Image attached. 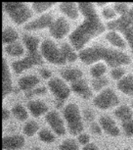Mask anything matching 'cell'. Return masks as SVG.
Returning <instances> with one entry per match:
<instances>
[{
    "instance_id": "cell-10",
    "label": "cell",
    "mask_w": 133,
    "mask_h": 150,
    "mask_svg": "<svg viewBox=\"0 0 133 150\" xmlns=\"http://www.w3.org/2000/svg\"><path fill=\"white\" fill-rule=\"evenodd\" d=\"M70 29V27L69 22L65 18H62V17L55 20L53 22V24L51 25V27L49 28L51 35L57 39H61L65 38L69 33Z\"/></svg>"
},
{
    "instance_id": "cell-34",
    "label": "cell",
    "mask_w": 133,
    "mask_h": 150,
    "mask_svg": "<svg viewBox=\"0 0 133 150\" xmlns=\"http://www.w3.org/2000/svg\"><path fill=\"white\" fill-rule=\"evenodd\" d=\"M53 3H32V7L36 13H43L53 6Z\"/></svg>"
},
{
    "instance_id": "cell-16",
    "label": "cell",
    "mask_w": 133,
    "mask_h": 150,
    "mask_svg": "<svg viewBox=\"0 0 133 150\" xmlns=\"http://www.w3.org/2000/svg\"><path fill=\"white\" fill-rule=\"evenodd\" d=\"M100 126L102 129H104L111 137L120 135V129L115 125V122L112 118L108 117V116H103V117L100 118Z\"/></svg>"
},
{
    "instance_id": "cell-11",
    "label": "cell",
    "mask_w": 133,
    "mask_h": 150,
    "mask_svg": "<svg viewBox=\"0 0 133 150\" xmlns=\"http://www.w3.org/2000/svg\"><path fill=\"white\" fill-rule=\"evenodd\" d=\"M45 120L58 135H63L66 134V128H65L64 121L58 112H48L46 117H45Z\"/></svg>"
},
{
    "instance_id": "cell-32",
    "label": "cell",
    "mask_w": 133,
    "mask_h": 150,
    "mask_svg": "<svg viewBox=\"0 0 133 150\" xmlns=\"http://www.w3.org/2000/svg\"><path fill=\"white\" fill-rule=\"evenodd\" d=\"M109 83V81L108 79L106 77H101V78H97V79H94L92 81H91V84H92V87L93 89L98 91V90H101L102 88H104L107 84Z\"/></svg>"
},
{
    "instance_id": "cell-29",
    "label": "cell",
    "mask_w": 133,
    "mask_h": 150,
    "mask_svg": "<svg viewBox=\"0 0 133 150\" xmlns=\"http://www.w3.org/2000/svg\"><path fill=\"white\" fill-rule=\"evenodd\" d=\"M38 129H39L38 124L34 121H29L24 127V132L27 137H32V135H34L36 132H38Z\"/></svg>"
},
{
    "instance_id": "cell-12",
    "label": "cell",
    "mask_w": 133,
    "mask_h": 150,
    "mask_svg": "<svg viewBox=\"0 0 133 150\" xmlns=\"http://www.w3.org/2000/svg\"><path fill=\"white\" fill-rule=\"evenodd\" d=\"M54 20L51 14H44V15L40 16L39 18L33 20V21L30 22L29 24H27V26L25 27V29L27 30H42L45 28H50L51 25L53 24Z\"/></svg>"
},
{
    "instance_id": "cell-48",
    "label": "cell",
    "mask_w": 133,
    "mask_h": 150,
    "mask_svg": "<svg viewBox=\"0 0 133 150\" xmlns=\"http://www.w3.org/2000/svg\"><path fill=\"white\" fill-rule=\"evenodd\" d=\"M123 150H130V149H128V148H126V149H123Z\"/></svg>"
},
{
    "instance_id": "cell-37",
    "label": "cell",
    "mask_w": 133,
    "mask_h": 150,
    "mask_svg": "<svg viewBox=\"0 0 133 150\" xmlns=\"http://www.w3.org/2000/svg\"><path fill=\"white\" fill-rule=\"evenodd\" d=\"M103 16H104L105 19L114 21V20H115L117 12H115V9H113V8H111V7H106L103 9Z\"/></svg>"
},
{
    "instance_id": "cell-42",
    "label": "cell",
    "mask_w": 133,
    "mask_h": 150,
    "mask_svg": "<svg viewBox=\"0 0 133 150\" xmlns=\"http://www.w3.org/2000/svg\"><path fill=\"white\" fill-rule=\"evenodd\" d=\"M84 118L86 119L87 121H92L93 119H94V117H95V115H94V113H93L91 110H84Z\"/></svg>"
},
{
    "instance_id": "cell-6",
    "label": "cell",
    "mask_w": 133,
    "mask_h": 150,
    "mask_svg": "<svg viewBox=\"0 0 133 150\" xmlns=\"http://www.w3.org/2000/svg\"><path fill=\"white\" fill-rule=\"evenodd\" d=\"M108 28L115 32L118 30V32H121L123 33L133 53V25L130 23L127 16H120V18L111 21L108 24Z\"/></svg>"
},
{
    "instance_id": "cell-25",
    "label": "cell",
    "mask_w": 133,
    "mask_h": 150,
    "mask_svg": "<svg viewBox=\"0 0 133 150\" xmlns=\"http://www.w3.org/2000/svg\"><path fill=\"white\" fill-rule=\"evenodd\" d=\"M61 50H62V53H63L65 59H66V61L75 62L77 60L78 55L76 54L75 49H72V47L70 46V44L63 43L61 45Z\"/></svg>"
},
{
    "instance_id": "cell-13",
    "label": "cell",
    "mask_w": 133,
    "mask_h": 150,
    "mask_svg": "<svg viewBox=\"0 0 133 150\" xmlns=\"http://www.w3.org/2000/svg\"><path fill=\"white\" fill-rule=\"evenodd\" d=\"M3 149L5 150H19L25 145V138L20 134L3 137Z\"/></svg>"
},
{
    "instance_id": "cell-35",
    "label": "cell",
    "mask_w": 133,
    "mask_h": 150,
    "mask_svg": "<svg viewBox=\"0 0 133 150\" xmlns=\"http://www.w3.org/2000/svg\"><path fill=\"white\" fill-rule=\"evenodd\" d=\"M123 132L127 137H132L133 135V119H130L128 121H125L122 123Z\"/></svg>"
},
{
    "instance_id": "cell-8",
    "label": "cell",
    "mask_w": 133,
    "mask_h": 150,
    "mask_svg": "<svg viewBox=\"0 0 133 150\" xmlns=\"http://www.w3.org/2000/svg\"><path fill=\"white\" fill-rule=\"evenodd\" d=\"M41 53L39 52H35V53H30L29 52V54L27 55V57H25L24 59H21V60H18L16 62H14L12 64V68L13 70L15 71L16 73H22L24 71L30 69L32 67H33L34 65H39L43 63V59H42Z\"/></svg>"
},
{
    "instance_id": "cell-7",
    "label": "cell",
    "mask_w": 133,
    "mask_h": 150,
    "mask_svg": "<svg viewBox=\"0 0 133 150\" xmlns=\"http://www.w3.org/2000/svg\"><path fill=\"white\" fill-rule=\"evenodd\" d=\"M94 105L99 109L106 110L110 109L112 107L118 105L120 100H118V95L111 88H106L99 93L94 99Z\"/></svg>"
},
{
    "instance_id": "cell-15",
    "label": "cell",
    "mask_w": 133,
    "mask_h": 150,
    "mask_svg": "<svg viewBox=\"0 0 133 150\" xmlns=\"http://www.w3.org/2000/svg\"><path fill=\"white\" fill-rule=\"evenodd\" d=\"M72 89L76 94L84 99H89L92 96V90L84 80H78L72 83Z\"/></svg>"
},
{
    "instance_id": "cell-24",
    "label": "cell",
    "mask_w": 133,
    "mask_h": 150,
    "mask_svg": "<svg viewBox=\"0 0 133 150\" xmlns=\"http://www.w3.org/2000/svg\"><path fill=\"white\" fill-rule=\"evenodd\" d=\"M115 115L117 116L120 120H121L122 122H125V121L130 120V119H132L133 112H132V109L130 108L129 106L122 105V106H120L115 110Z\"/></svg>"
},
{
    "instance_id": "cell-1",
    "label": "cell",
    "mask_w": 133,
    "mask_h": 150,
    "mask_svg": "<svg viewBox=\"0 0 133 150\" xmlns=\"http://www.w3.org/2000/svg\"><path fill=\"white\" fill-rule=\"evenodd\" d=\"M78 9L84 17V21L81 23L73 32L70 33V43L76 50H80L91 40L92 38L100 35L104 33L105 27L99 19L92 3H79Z\"/></svg>"
},
{
    "instance_id": "cell-41",
    "label": "cell",
    "mask_w": 133,
    "mask_h": 150,
    "mask_svg": "<svg viewBox=\"0 0 133 150\" xmlns=\"http://www.w3.org/2000/svg\"><path fill=\"white\" fill-rule=\"evenodd\" d=\"M91 132H93V134H101V132H102L101 126H100V125H98V124H96V123L92 124Z\"/></svg>"
},
{
    "instance_id": "cell-38",
    "label": "cell",
    "mask_w": 133,
    "mask_h": 150,
    "mask_svg": "<svg viewBox=\"0 0 133 150\" xmlns=\"http://www.w3.org/2000/svg\"><path fill=\"white\" fill-rule=\"evenodd\" d=\"M114 9L115 10L117 14H120V16H124L128 13V5L125 3H117L115 4V8Z\"/></svg>"
},
{
    "instance_id": "cell-19",
    "label": "cell",
    "mask_w": 133,
    "mask_h": 150,
    "mask_svg": "<svg viewBox=\"0 0 133 150\" xmlns=\"http://www.w3.org/2000/svg\"><path fill=\"white\" fill-rule=\"evenodd\" d=\"M118 88L126 95L133 96V76L127 75L118 83Z\"/></svg>"
},
{
    "instance_id": "cell-14",
    "label": "cell",
    "mask_w": 133,
    "mask_h": 150,
    "mask_svg": "<svg viewBox=\"0 0 133 150\" xmlns=\"http://www.w3.org/2000/svg\"><path fill=\"white\" fill-rule=\"evenodd\" d=\"M2 80H3V97H6L13 91L12 77L6 59L3 58V73H2Z\"/></svg>"
},
{
    "instance_id": "cell-45",
    "label": "cell",
    "mask_w": 133,
    "mask_h": 150,
    "mask_svg": "<svg viewBox=\"0 0 133 150\" xmlns=\"http://www.w3.org/2000/svg\"><path fill=\"white\" fill-rule=\"evenodd\" d=\"M126 16H127V18L129 19L130 23H131V24L133 25V6L129 9L128 13L126 14Z\"/></svg>"
},
{
    "instance_id": "cell-22",
    "label": "cell",
    "mask_w": 133,
    "mask_h": 150,
    "mask_svg": "<svg viewBox=\"0 0 133 150\" xmlns=\"http://www.w3.org/2000/svg\"><path fill=\"white\" fill-rule=\"evenodd\" d=\"M106 38L110 43L113 44L114 46L118 47V48H125L126 44H125V40L121 38V36L118 35L117 32L115 30H112V32H109L106 35Z\"/></svg>"
},
{
    "instance_id": "cell-21",
    "label": "cell",
    "mask_w": 133,
    "mask_h": 150,
    "mask_svg": "<svg viewBox=\"0 0 133 150\" xmlns=\"http://www.w3.org/2000/svg\"><path fill=\"white\" fill-rule=\"evenodd\" d=\"M60 10L62 13L69 17L70 19L75 20L78 17V5L75 3H61L60 4Z\"/></svg>"
},
{
    "instance_id": "cell-5",
    "label": "cell",
    "mask_w": 133,
    "mask_h": 150,
    "mask_svg": "<svg viewBox=\"0 0 133 150\" xmlns=\"http://www.w3.org/2000/svg\"><path fill=\"white\" fill-rule=\"evenodd\" d=\"M40 53L42 57L52 64L62 65L67 62L62 53L61 47L59 48L58 45L51 39H46L42 42L40 45Z\"/></svg>"
},
{
    "instance_id": "cell-23",
    "label": "cell",
    "mask_w": 133,
    "mask_h": 150,
    "mask_svg": "<svg viewBox=\"0 0 133 150\" xmlns=\"http://www.w3.org/2000/svg\"><path fill=\"white\" fill-rule=\"evenodd\" d=\"M23 40H24L25 46H27V50H29V52H30V53L38 52L37 49L39 46V41H40L38 38L33 36V35H27L23 38Z\"/></svg>"
},
{
    "instance_id": "cell-2",
    "label": "cell",
    "mask_w": 133,
    "mask_h": 150,
    "mask_svg": "<svg viewBox=\"0 0 133 150\" xmlns=\"http://www.w3.org/2000/svg\"><path fill=\"white\" fill-rule=\"evenodd\" d=\"M79 59L85 64H92L98 61H106L110 66L118 68L120 65L130 63L129 56L125 53L115 49L106 48L100 45L84 48L79 52Z\"/></svg>"
},
{
    "instance_id": "cell-3",
    "label": "cell",
    "mask_w": 133,
    "mask_h": 150,
    "mask_svg": "<svg viewBox=\"0 0 133 150\" xmlns=\"http://www.w3.org/2000/svg\"><path fill=\"white\" fill-rule=\"evenodd\" d=\"M4 11L8 14L13 23L22 25L32 18V9L24 3H4Z\"/></svg>"
},
{
    "instance_id": "cell-17",
    "label": "cell",
    "mask_w": 133,
    "mask_h": 150,
    "mask_svg": "<svg viewBox=\"0 0 133 150\" xmlns=\"http://www.w3.org/2000/svg\"><path fill=\"white\" fill-rule=\"evenodd\" d=\"M37 84H39V79L36 76H32V75L25 76V77H23L19 81L20 88L25 92H29L30 90L34 89Z\"/></svg>"
},
{
    "instance_id": "cell-30",
    "label": "cell",
    "mask_w": 133,
    "mask_h": 150,
    "mask_svg": "<svg viewBox=\"0 0 133 150\" xmlns=\"http://www.w3.org/2000/svg\"><path fill=\"white\" fill-rule=\"evenodd\" d=\"M106 66L103 63H97L94 66L91 67L90 69V74H91L92 77H94L95 79L101 78L104 76V74L106 73Z\"/></svg>"
},
{
    "instance_id": "cell-46",
    "label": "cell",
    "mask_w": 133,
    "mask_h": 150,
    "mask_svg": "<svg viewBox=\"0 0 133 150\" xmlns=\"http://www.w3.org/2000/svg\"><path fill=\"white\" fill-rule=\"evenodd\" d=\"M9 111H8L7 109H3V120L6 121L8 120V118H9Z\"/></svg>"
},
{
    "instance_id": "cell-47",
    "label": "cell",
    "mask_w": 133,
    "mask_h": 150,
    "mask_svg": "<svg viewBox=\"0 0 133 150\" xmlns=\"http://www.w3.org/2000/svg\"><path fill=\"white\" fill-rule=\"evenodd\" d=\"M32 150H43V149H41V148H39V147H33Z\"/></svg>"
},
{
    "instance_id": "cell-36",
    "label": "cell",
    "mask_w": 133,
    "mask_h": 150,
    "mask_svg": "<svg viewBox=\"0 0 133 150\" xmlns=\"http://www.w3.org/2000/svg\"><path fill=\"white\" fill-rule=\"evenodd\" d=\"M124 75H125V70H124L123 68L118 67V68H115V69L112 71L113 79H115V80H117L118 81L120 80H122L124 78Z\"/></svg>"
},
{
    "instance_id": "cell-18",
    "label": "cell",
    "mask_w": 133,
    "mask_h": 150,
    "mask_svg": "<svg viewBox=\"0 0 133 150\" xmlns=\"http://www.w3.org/2000/svg\"><path fill=\"white\" fill-rule=\"evenodd\" d=\"M27 107H29V110H30V112L32 113V115L34 116V117L42 116L43 114H45V113H47L48 111L47 105L41 100L30 101V102H29V104H27Z\"/></svg>"
},
{
    "instance_id": "cell-39",
    "label": "cell",
    "mask_w": 133,
    "mask_h": 150,
    "mask_svg": "<svg viewBox=\"0 0 133 150\" xmlns=\"http://www.w3.org/2000/svg\"><path fill=\"white\" fill-rule=\"evenodd\" d=\"M78 141L83 145H87L90 141V137L86 134H80L78 135Z\"/></svg>"
},
{
    "instance_id": "cell-26",
    "label": "cell",
    "mask_w": 133,
    "mask_h": 150,
    "mask_svg": "<svg viewBox=\"0 0 133 150\" xmlns=\"http://www.w3.org/2000/svg\"><path fill=\"white\" fill-rule=\"evenodd\" d=\"M19 38L18 33L16 32V30H14L13 28L11 27H7L5 28L3 30V42L4 43H14V42H17V39Z\"/></svg>"
},
{
    "instance_id": "cell-44",
    "label": "cell",
    "mask_w": 133,
    "mask_h": 150,
    "mask_svg": "<svg viewBox=\"0 0 133 150\" xmlns=\"http://www.w3.org/2000/svg\"><path fill=\"white\" fill-rule=\"evenodd\" d=\"M82 150H100L98 148V146L94 143H88L87 145H84Z\"/></svg>"
},
{
    "instance_id": "cell-9",
    "label": "cell",
    "mask_w": 133,
    "mask_h": 150,
    "mask_svg": "<svg viewBox=\"0 0 133 150\" xmlns=\"http://www.w3.org/2000/svg\"><path fill=\"white\" fill-rule=\"evenodd\" d=\"M48 86H49L51 92L60 101H63L65 99H67L70 93V88L69 87V86L62 79L59 78H55L50 80L49 83H48Z\"/></svg>"
},
{
    "instance_id": "cell-33",
    "label": "cell",
    "mask_w": 133,
    "mask_h": 150,
    "mask_svg": "<svg viewBox=\"0 0 133 150\" xmlns=\"http://www.w3.org/2000/svg\"><path fill=\"white\" fill-rule=\"evenodd\" d=\"M60 150H79V147L75 139L69 138L62 142L60 145Z\"/></svg>"
},
{
    "instance_id": "cell-40",
    "label": "cell",
    "mask_w": 133,
    "mask_h": 150,
    "mask_svg": "<svg viewBox=\"0 0 133 150\" xmlns=\"http://www.w3.org/2000/svg\"><path fill=\"white\" fill-rule=\"evenodd\" d=\"M44 92H45L44 87H39V88H34V89L30 90L29 92H25V93H27V97H30V96H32L34 94H40V93H44Z\"/></svg>"
},
{
    "instance_id": "cell-4",
    "label": "cell",
    "mask_w": 133,
    "mask_h": 150,
    "mask_svg": "<svg viewBox=\"0 0 133 150\" xmlns=\"http://www.w3.org/2000/svg\"><path fill=\"white\" fill-rule=\"evenodd\" d=\"M64 117L67 121L68 128L72 134H78L83 129V123L78 106L70 103L64 109Z\"/></svg>"
},
{
    "instance_id": "cell-27",
    "label": "cell",
    "mask_w": 133,
    "mask_h": 150,
    "mask_svg": "<svg viewBox=\"0 0 133 150\" xmlns=\"http://www.w3.org/2000/svg\"><path fill=\"white\" fill-rule=\"evenodd\" d=\"M6 52L11 56H15V57H18V56H22L24 54V46L20 43V42H14V43L8 44L7 47L5 48Z\"/></svg>"
},
{
    "instance_id": "cell-31",
    "label": "cell",
    "mask_w": 133,
    "mask_h": 150,
    "mask_svg": "<svg viewBox=\"0 0 133 150\" xmlns=\"http://www.w3.org/2000/svg\"><path fill=\"white\" fill-rule=\"evenodd\" d=\"M38 137L40 138V140L44 141V142L47 143H52L53 141L55 140V135L53 134V132H51L49 129H43L39 132Z\"/></svg>"
},
{
    "instance_id": "cell-43",
    "label": "cell",
    "mask_w": 133,
    "mask_h": 150,
    "mask_svg": "<svg viewBox=\"0 0 133 150\" xmlns=\"http://www.w3.org/2000/svg\"><path fill=\"white\" fill-rule=\"evenodd\" d=\"M39 73H40L41 77L43 79H49L51 77V73L49 70L47 69H41L40 71H39Z\"/></svg>"
},
{
    "instance_id": "cell-20",
    "label": "cell",
    "mask_w": 133,
    "mask_h": 150,
    "mask_svg": "<svg viewBox=\"0 0 133 150\" xmlns=\"http://www.w3.org/2000/svg\"><path fill=\"white\" fill-rule=\"evenodd\" d=\"M61 75L64 80L75 83L76 81L81 80L82 72L78 69H75V68H66V69L62 70Z\"/></svg>"
},
{
    "instance_id": "cell-28",
    "label": "cell",
    "mask_w": 133,
    "mask_h": 150,
    "mask_svg": "<svg viewBox=\"0 0 133 150\" xmlns=\"http://www.w3.org/2000/svg\"><path fill=\"white\" fill-rule=\"evenodd\" d=\"M12 113L19 121H25L29 118V113H27V111L25 110L24 106L20 105V104H16V105L13 107Z\"/></svg>"
}]
</instances>
